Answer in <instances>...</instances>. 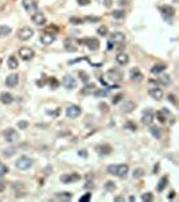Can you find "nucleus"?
Listing matches in <instances>:
<instances>
[{"instance_id": "nucleus-37", "label": "nucleus", "mask_w": 179, "mask_h": 202, "mask_svg": "<svg viewBox=\"0 0 179 202\" xmlns=\"http://www.w3.org/2000/svg\"><path fill=\"white\" fill-rule=\"evenodd\" d=\"M141 199H143L144 202H151V201H154V195H152L151 193H144V194L141 195Z\"/></svg>"}, {"instance_id": "nucleus-55", "label": "nucleus", "mask_w": 179, "mask_h": 202, "mask_svg": "<svg viewBox=\"0 0 179 202\" xmlns=\"http://www.w3.org/2000/svg\"><path fill=\"white\" fill-rule=\"evenodd\" d=\"M92 186H93V183H92V182H86V185H85V189H90Z\"/></svg>"}, {"instance_id": "nucleus-3", "label": "nucleus", "mask_w": 179, "mask_h": 202, "mask_svg": "<svg viewBox=\"0 0 179 202\" xmlns=\"http://www.w3.org/2000/svg\"><path fill=\"white\" fill-rule=\"evenodd\" d=\"M159 10H160V14L163 15V18H164L166 20H167V23H172V22H171V18L174 16V14H175V10H174L171 6H167V4H164V6H160V7H159Z\"/></svg>"}, {"instance_id": "nucleus-43", "label": "nucleus", "mask_w": 179, "mask_h": 202, "mask_svg": "<svg viewBox=\"0 0 179 202\" xmlns=\"http://www.w3.org/2000/svg\"><path fill=\"white\" fill-rule=\"evenodd\" d=\"M156 117L159 119V121H160V123H166V119H167V116H166L162 111H159L158 113H156Z\"/></svg>"}, {"instance_id": "nucleus-54", "label": "nucleus", "mask_w": 179, "mask_h": 202, "mask_svg": "<svg viewBox=\"0 0 179 202\" xmlns=\"http://www.w3.org/2000/svg\"><path fill=\"white\" fill-rule=\"evenodd\" d=\"M169 100L171 101L172 104H176V101H175V96H174V94H170V96H169Z\"/></svg>"}, {"instance_id": "nucleus-47", "label": "nucleus", "mask_w": 179, "mask_h": 202, "mask_svg": "<svg viewBox=\"0 0 179 202\" xmlns=\"http://www.w3.org/2000/svg\"><path fill=\"white\" fill-rule=\"evenodd\" d=\"M90 197H92L90 193H86V194L82 195V197H81L78 201H80V202H88V201H90Z\"/></svg>"}, {"instance_id": "nucleus-57", "label": "nucleus", "mask_w": 179, "mask_h": 202, "mask_svg": "<svg viewBox=\"0 0 179 202\" xmlns=\"http://www.w3.org/2000/svg\"><path fill=\"white\" fill-rule=\"evenodd\" d=\"M4 189V182H0V191H3Z\"/></svg>"}, {"instance_id": "nucleus-15", "label": "nucleus", "mask_w": 179, "mask_h": 202, "mask_svg": "<svg viewBox=\"0 0 179 202\" xmlns=\"http://www.w3.org/2000/svg\"><path fill=\"white\" fill-rule=\"evenodd\" d=\"M31 20L32 23L35 26H45L46 25V16L45 14H42V12H35V14H32L31 16Z\"/></svg>"}, {"instance_id": "nucleus-49", "label": "nucleus", "mask_w": 179, "mask_h": 202, "mask_svg": "<svg viewBox=\"0 0 179 202\" xmlns=\"http://www.w3.org/2000/svg\"><path fill=\"white\" fill-rule=\"evenodd\" d=\"M121 100H123V94H117V96H115V97L112 98V102L113 104H117V102Z\"/></svg>"}, {"instance_id": "nucleus-24", "label": "nucleus", "mask_w": 179, "mask_h": 202, "mask_svg": "<svg viewBox=\"0 0 179 202\" xmlns=\"http://www.w3.org/2000/svg\"><path fill=\"white\" fill-rule=\"evenodd\" d=\"M96 89H97V88H96L94 84H88V82H86V85L82 88L81 93L85 94V96H88V94H93V92H94Z\"/></svg>"}, {"instance_id": "nucleus-28", "label": "nucleus", "mask_w": 179, "mask_h": 202, "mask_svg": "<svg viewBox=\"0 0 179 202\" xmlns=\"http://www.w3.org/2000/svg\"><path fill=\"white\" fill-rule=\"evenodd\" d=\"M158 80H159V82H160V84H163V85H169L170 82H171V78H170V76H169V74H164V73L158 74Z\"/></svg>"}, {"instance_id": "nucleus-30", "label": "nucleus", "mask_w": 179, "mask_h": 202, "mask_svg": "<svg viewBox=\"0 0 179 202\" xmlns=\"http://www.w3.org/2000/svg\"><path fill=\"white\" fill-rule=\"evenodd\" d=\"M10 32H11V27H10V26H0V38L10 35Z\"/></svg>"}, {"instance_id": "nucleus-51", "label": "nucleus", "mask_w": 179, "mask_h": 202, "mask_svg": "<svg viewBox=\"0 0 179 202\" xmlns=\"http://www.w3.org/2000/svg\"><path fill=\"white\" fill-rule=\"evenodd\" d=\"M99 107H100V109H101V111H104V112H108V105H106L105 102H104V104H102V102H101V104H100Z\"/></svg>"}, {"instance_id": "nucleus-38", "label": "nucleus", "mask_w": 179, "mask_h": 202, "mask_svg": "<svg viewBox=\"0 0 179 202\" xmlns=\"http://www.w3.org/2000/svg\"><path fill=\"white\" fill-rule=\"evenodd\" d=\"M97 32H99L100 36H106L108 35V27L106 26H101V27H99Z\"/></svg>"}, {"instance_id": "nucleus-6", "label": "nucleus", "mask_w": 179, "mask_h": 202, "mask_svg": "<svg viewBox=\"0 0 179 202\" xmlns=\"http://www.w3.org/2000/svg\"><path fill=\"white\" fill-rule=\"evenodd\" d=\"M81 179V175L77 173H69V174H63L61 175V182L62 183H74L78 182Z\"/></svg>"}, {"instance_id": "nucleus-44", "label": "nucleus", "mask_w": 179, "mask_h": 202, "mask_svg": "<svg viewBox=\"0 0 179 202\" xmlns=\"http://www.w3.org/2000/svg\"><path fill=\"white\" fill-rule=\"evenodd\" d=\"M80 78H81V81H84V82H89V80H90V77L85 73V72H80Z\"/></svg>"}, {"instance_id": "nucleus-2", "label": "nucleus", "mask_w": 179, "mask_h": 202, "mask_svg": "<svg viewBox=\"0 0 179 202\" xmlns=\"http://www.w3.org/2000/svg\"><path fill=\"white\" fill-rule=\"evenodd\" d=\"M32 163H34V160H32L31 158L23 155V156L18 158V160L15 162V166H16L19 170H28V168L32 166Z\"/></svg>"}, {"instance_id": "nucleus-5", "label": "nucleus", "mask_w": 179, "mask_h": 202, "mask_svg": "<svg viewBox=\"0 0 179 202\" xmlns=\"http://www.w3.org/2000/svg\"><path fill=\"white\" fill-rule=\"evenodd\" d=\"M34 55H35V53H34V50H32L31 47L24 46V47H20V49H19V57H20L22 59H24V61L32 59Z\"/></svg>"}, {"instance_id": "nucleus-18", "label": "nucleus", "mask_w": 179, "mask_h": 202, "mask_svg": "<svg viewBox=\"0 0 179 202\" xmlns=\"http://www.w3.org/2000/svg\"><path fill=\"white\" fill-rule=\"evenodd\" d=\"M18 82H19V76L16 73L8 74L7 78H6V85H7L8 88H15L18 85Z\"/></svg>"}, {"instance_id": "nucleus-14", "label": "nucleus", "mask_w": 179, "mask_h": 202, "mask_svg": "<svg viewBox=\"0 0 179 202\" xmlns=\"http://www.w3.org/2000/svg\"><path fill=\"white\" fill-rule=\"evenodd\" d=\"M63 86L66 88V89H76V86H77V80L73 76H70V74H66V76L63 77Z\"/></svg>"}, {"instance_id": "nucleus-8", "label": "nucleus", "mask_w": 179, "mask_h": 202, "mask_svg": "<svg viewBox=\"0 0 179 202\" xmlns=\"http://www.w3.org/2000/svg\"><path fill=\"white\" fill-rule=\"evenodd\" d=\"M127 41L125 35L123 34V32H113L112 35H110V38H109V43L110 45H124Z\"/></svg>"}, {"instance_id": "nucleus-4", "label": "nucleus", "mask_w": 179, "mask_h": 202, "mask_svg": "<svg viewBox=\"0 0 179 202\" xmlns=\"http://www.w3.org/2000/svg\"><path fill=\"white\" fill-rule=\"evenodd\" d=\"M81 43H84L92 51H97L100 49V42L97 38H84V39H81Z\"/></svg>"}, {"instance_id": "nucleus-21", "label": "nucleus", "mask_w": 179, "mask_h": 202, "mask_svg": "<svg viewBox=\"0 0 179 202\" xmlns=\"http://www.w3.org/2000/svg\"><path fill=\"white\" fill-rule=\"evenodd\" d=\"M0 101H1L4 105H8L14 101V97H12V94L8 93V92H3V93H0Z\"/></svg>"}, {"instance_id": "nucleus-35", "label": "nucleus", "mask_w": 179, "mask_h": 202, "mask_svg": "<svg viewBox=\"0 0 179 202\" xmlns=\"http://www.w3.org/2000/svg\"><path fill=\"white\" fill-rule=\"evenodd\" d=\"M144 175V170L143 168H135L134 173H132V177L135 178V179H139V178H141Z\"/></svg>"}, {"instance_id": "nucleus-48", "label": "nucleus", "mask_w": 179, "mask_h": 202, "mask_svg": "<svg viewBox=\"0 0 179 202\" xmlns=\"http://www.w3.org/2000/svg\"><path fill=\"white\" fill-rule=\"evenodd\" d=\"M84 20H89V22H92V23H96V22L100 20V18L99 16H86Z\"/></svg>"}, {"instance_id": "nucleus-56", "label": "nucleus", "mask_w": 179, "mask_h": 202, "mask_svg": "<svg viewBox=\"0 0 179 202\" xmlns=\"http://www.w3.org/2000/svg\"><path fill=\"white\" fill-rule=\"evenodd\" d=\"M174 197H175V191H171L170 193V199H172Z\"/></svg>"}, {"instance_id": "nucleus-10", "label": "nucleus", "mask_w": 179, "mask_h": 202, "mask_svg": "<svg viewBox=\"0 0 179 202\" xmlns=\"http://www.w3.org/2000/svg\"><path fill=\"white\" fill-rule=\"evenodd\" d=\"M3 136H4V139H6V142H8V143H14V142H16V140L19 139L18 132L12 128L6 129L3 132Z\"/></svg>"}, {"instance_id": "nucleus-11", "label": "nucleus", "mask_w": 179, "mask_h": 202, "mask_svg": "<svg viewBox=\"0 0 179 202\" xmlns=\"http://www.w3.org/2000/svg\"><path fill=\"white\" fill-rule=\"evenodd\" d=\"M129 78H131V81H134V82H141V81L144 80V76L139 67H132V69L129 70Z\"/></svg>"}, {"instance_id": "nucleus-52", "label": "nucleus", "mask_w": 179, "mask_h": 202, "mask_svg": "<svg viewBox=\"0 0 179 202\" xmlns=\"http://www.w3.org/2000/svg\"><path fill=\"white\" fill-rule=\"evenodd\" d=\"M112 0H104V6H105L106 8H110V6H112Z\"/></svg>"}, {"instance_id": "nucleus-9", "label": "nucleus", "mask_w": 179, "mask_h": 202, "mask_svg": "<svg viewBox=\"0 0 179 202\" xmlns=\"http://www.w3.org/2000/svg\"><path fill=\"white\" fill-rule=\"evenodd\" d=\"M81 112H82V109H81L78 105L71 104L66 108V116L69 119H76V117H78V116L81 115Z\"/></svg>"}, {"instance_id": "nucleus-32", "label": "nucleus", "mask_w": 179, "mask_h": 202, "mask_svg": "<svg viewBox=\"0 0 179 202\" xmlns=\"http://www.w3.org/2000/svg\"><path fill=\"white\" fill-rule=\"evenodd\" d=\"M112 16L116 18V19H123V18H125V11L124 10H116L112 12Z\"/></svg>"}, {"instance_id": "nucleus-1", "label": "nucleus", "mask_w": 179, "mask_h": 202, "mask_svg": "<svg viewBox=\"0 0 179 202\" xmlns=\"http://www.w3.org/2000/svg\"><path fill=\"white\" fill-rule=\"evenodd\" d=\"M106 171L110 175H116L119 178H124L128 175L129 167H128V164H109L108 167H106Z\"/></svg>"}, {"instance_id": "nucleus-36", "label": "nucleus", "mask_w": 179, "mask_h": 202, "mask_svg": "<svg viewBox=\"0 0 179 202\" xmlns=\"http://www.w3.org/2000/svg\"><path fill=\"white\" fill-rule=\"evenodd\" d=\"M93 94H94L96 97H105L106 94H108V92L104 90V89H96V90L93 92Z\"/></svg>"}, {"instance_id": "nucleus-41", "label": "nucleus", "mask_w": 179, "mask_h": 202, "mask_svg": "<svg viewBox=\"0 0 179 202\" xmlns=\"http://www.w3.org/2000/svg\"><path fill=\"white\" fill-rule=\"evenodd\" d=\"M18 128L19 129H27L28 128V121H26V120H19L18 121Z\"/></svg>"}, {"instance_id": "nucleus-34", "label": "nucleus", "mask_w": 179, "mask_h": 202, "mask_svg": "<svg viewBox=\"0 0 179 202\" xmlns=\"http://www.w3.org/2000/svg\"><path fill=\"white\" fill-rule=\"evenodd\" d=\"M15 152H16V148H15V147H10V148H6V150L3 151V155L6 158H10V156H12Z\"/></svg>"}, {"instance_id": "nucleus-42", "label": "nucleus", "mask_w": 179, "mask_h": 202, "mask_svg": "<svg viewBox=\"0 0 179 202\" xmlns=\"http://www.w3.org/2000/svg\"><path fill=\"white\" fill-rule=\"evenodd\" d=\"M105 187H106V190H109V191H113V190L116 189V185H115V182L108 181V182L105 183Z\"/></svg>"}, {"instance_id": "nucleus-19", "label": "nucleus", "mask_w": 179, "mask_h": 202, "mask_svg": "<svg viewBox=\"0 0 179 202\" xmlns=\"http://www.w3.org/2000/svg\"><path fill=\"white\" fill-rule=\"evenodd\" d=\"M55 41V34H50V32H43L41 35V43L42 45H50Z\"/></svg>"}, {"instance_id": "nucleus-26", "label": "nucleus", "mask_w": 179, "mask_h": 202, "mask_svg": "<svg viewBox=\"0 0 179 202\" xmlns=\"http://www.w3.org/2000/svg\"><path fill=\"white\" fill-rule=\"evenodd\" d=\"M7 66L10 67V69H18V66H19V62H18V58L15 55H11V57H8V59H7Z\"/></svg>"}, {"instance_id": "nucleus-31", "label": "nucleus", "mask_w": 179, "mask_h": 202, "mask_svg": "<svg viewBox=\"0 0 179 202\" xmlns=\"http://www.w3.org/2000/svg\"><path fill=\"white\" fill-rule=\"evenodd\" d=\"M57 198L65 199V201H69V199L73 198V194H71V193H67V191H65V193H58V194H57Z\"/></svg>"}, {"instance_id": "nucleus-27", "label": "nucleus", "mask_w": 179, "mask_h": 202, "mask_svg": "<svg viewBox=\"0 0 179 202\" xmlns=\"http://www.w3.org/2000/svg\"><path fill=\"white\" fill-rule=\"evenodd\" d=\"M166 67H167V65H164V63H155L154 66H152L151 72L154 74H160L166 70Z\"/></svg>"}, {"instance_id": "nucleus-17", "label": "nucleus", "mask_w": 179, "mask_h": 202, "mask_svg": "<svg viewBox=\"0 0 179 202\" xmlns=\"http://www.w3.org/2000/svg\"><path fill=\"white\" fill-rule=\"evenodd\" d=\"M148 93H150V96H151L154 100H162L163 98V90H162L159 86H151L150 89H148Z\"/></svg>"}, {"instance_id": "nucleus-25", "label": "nucleus", "mask_w": 179, "mask_h": 202, "mask_svg": "<svg viewBox=\"0 0 179 202\" xmlns=\"http://www.w3.org/2000/svg\"><path fill=\"white\" fill-rule=\"evenodd\" d=\"M135 108H136V104H135L134 101H127L125 104L123 105V109H121V112H123V113H131V112L134 111Z\"/></svg>"}, {"instance_id": "nucleus-12", "label": "nucleus", "mask_w": 179, "mask_h": 202, "mask_svg": "<svg viewBox=\"0 0 179 202\" xmlns=\"http://www.w3.org/2000/svg\"><path fill=\"white\" fill-rule=\"evenodd\" d=\"M121 76H123L121 72L117 70V69H110V70H108V73H106V78L110 80V81H113L115 84H117L119 81H121V78H123Z\"/></svg>"}, {"instance_id": "nucleus-22", "label": "nucleus", "mask_w": 179, "mask_h": 202, "mask_svg": "<svg viewBox=\"0 0 179 202\" xmlns=\"http://www.w3.org/2000/svg\"><path fill=\"white\" fill-rule=\"evenodd\" d=\"M116 62L119 65H127V63L129 62V57L127 53H119L116 55Z\"/></svg>"}, {"instance_id": "nucleus-53", "label": "nucleus", "mask_w": 179, "mask_h": 202, "mask_svg": "<svg viewBox=\"0 0 179 202\" xmlns=\"http://www.w3.org/2000/svg\"><path fill=\"white\" fill-rule=\"evenodd\" d=\"M78 155H80V156L86 158V156H88V152H86V150H81L80 152H78Z\"/></svg>"}, {"instance_id": "nucleus-20", "label": "nucleus", "mask_w": 179, "mask_h": 202, "mask_svg": "<svg viewBox=\"0 0 179 202\" xmlns=\"http://www.w3.org/2000/svg\"><path fill=\"white\" fill-rule=\"evenodd\" d=\"M96 151L100 154V155H109L112 152V147L109 144H101V146H97L96 147Z\"/></svg>"}, {"instance_id": "nucleus-33", "label": "nucleus", "mask_w": 179, "mask_h": 202, "mask_svg": "<svg viewBox=\"0 0 179 202\" xmlns=\"http://www.w3.org/2000/svg\"><path fill=\"white\" fill-rule=\"evenodd\" d=\"M150 132H151V135L154 136L155 139H159L162 136V132H160V129L158 128V127H151V129H150Z\"/></svg>"}, {"instance_id": "nucleus-29", "label": "nucleus", "mask_w": 179, "mask_h": 202, "mask_svg": "<svg viewBox=\"0 0 179 202\" xmlns=\"http://www.w3.org/2000/svg\"><path fill=\"white\" fill-rule=\"evenodd\" d=\"M167 183H169V178L163 177L160 181H159V185L156 186V190H158V191H163L166 189V186H167Z\"/></svg>"}, {"instance_id": "nucleus-16", "label": "nucleus", "mask_w": 179, "mask_h": 202, "mask_svg": "<svg viewBox=\"0 0 179 202\" xmlns=\"http://www.w3.org/2000/svg\"><path fill=\"white\" fill-rule=\"evenodd\" d=\"M152 121H154V112L151 109H147V111L143 112V117H141V123L144 126H151Z\"/></svg>"}, {"instance_id": "nucleus-39", "label": "nucleus", "mask_w": 179, "mask_h": 202, "mask_svg": "<svg viewBox=\"0 0 179 202\" xmlns=\"http://www.w3.org/2000/svg\"><path fill=\"white\" fill-rule=\"evenodd\" d=\"M70 23L71 25H82V23H84V19H82V18L73 16V18H70Z\"/></svg>"}, {"instance_id": "nucleus-45", "label": "nucleus", "mask_w": 179, "mask_h": 202, "mask_svg": "<svg viewBox=\"0 0 179 202\" xmlns=\"http://www.w3.org/2000/svg\"><path fill=\"white\" fill-rule=\"evenodd\" d=\"M49 84H50V86L53 88V89H57V88L59 86V82H58L55 78H50V80H49Z\"/></svg>"}, {"instance_id": "nucleus-50", "label": "nucleus", "mask_w": 179, "mask_h": 202, "mask_svg": "<svg viewBox=\"0 0 179 202\" xmlns=\"http://www.w3.org/2000/svg\"><path fill=\"white\" fill-rule=\"evenodd\" d=\"M77 3L80 4V6H89L90 4V0H77Z\"/></svg>"}, {"instance_id": "nucleus-40", "label": "nucleus", "mask_w": 179, "mask_h": 202, "mask_svg": "<svg viewBox=\"0 0 179 202\" xmlns=\"http://www.w3.org/2000/svg\"><path fill=\"white\" fill-rule=\"evenodd\" d=\"M7 173H8V166L0 163V178H3L4 175L7 174Z\"/></svg>"}, {"instance_id": "nucleus-23", "label": "nucleus", "mask_w": 179, "mask_h": 202, "mask_svg": "<svg viewBox=\"0 0 179 202\" xmlns=\"http://www.w3.org/2000/svg\"><path fill=\"white\" fill-rule=\"evenodd\" d=\"M63 46H65V50L69 53H76L78 49L77 45H74V42H71V39H66L65 43H63Z\"/></svg>"}, {"instance_id": "nucleus-13", "label": "nucleus", "mask_w": 179, "mask_h": 202, "mask_svg": "<svg viewBox=\"0 0 179 202\" xmlns=\"http://www.w3.org/2000/svg\"><path fill=\"white\" fill-rule=\"evenodd\" d=\"M23 7L30 14H35L38 10V3L36 0H23Z\"/></svg>"}, {"instance_id": "nucleus-7", "label": "nucleus", "mask_w": 179, "mask_h": 202, "mask_svg": "<svg viewBox=\"0 0 179 202\" xmlns=\"http://www.w3.org/2000/svg\"><path fill=\"white\" fill-rule=\"evenodd\" d=\"M32 35H34V30L31 27H23L18 31V38L20 41H28L32 38Z\"/></svg>"}, {"instance_id": "nucleus-58", "label": "nucleus", "mask_w": 179, "mask_h": 202, "mask_svg": "<svg viewBox=\"0 0 179 202\" xmlns=\"http://www.w3.org/2000/svg\"><path fill=\"white\" fill-rule=\"evenodd\" d=\"M115 201H124V198H123V197H116Z\"/></svg>"}, {"instance_id": "nucleus-46", "label": "nucleus", "mask_w": 179, "mask_h": 202, "mask_svg": "<svg viewBox=\"0 0 179 202\" xmlns=\"http://www.w3.org/2000/svg\"><path fill=\"white\" fill-rule=\"evenodd\" d=\"M124 128H125V129H131V131H136V126H135L132 121H128V123H127L125 126H124Z\"/></svg>"}]
</instances>
